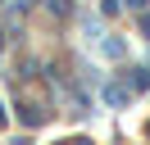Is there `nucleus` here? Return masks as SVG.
Returning a JSON list of instances; mask_svg holds the SVG:
<instances>
[{
  "label": "nucleus",
  "mask_w": 150,
  "mask_h": 145,
  "mask_svg": "<svg viewBox=\"0 0 150 145\" xmlns=\"http://www.w3.org/2000/svg\"><path fill=\"white\" fill-rule=\"evenodd\" d=\"M127 5H132V9H146V0H127Z\"/></svg>",
  "instance_id": "f257e3e1"
},
{
  "label": "nucleus",
  "mask_w": 150,
  "mask_h": 145,
  "mask_svg": "<svg viewBox=\"0 0 150 145\" xmlns=\"http://www.w3.org/2000/svg\"><path fill=\"white\" fill-rule=\"evenodd\" d=\"M141 27H146V32H150V14H146V18H141Z\"/></svg>",
  "instance_id": "f03ea898"
}]
</instances>
